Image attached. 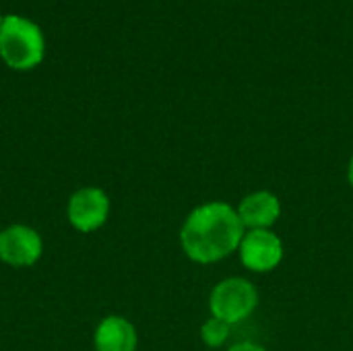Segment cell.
<instances>
[{
    "mask_svg": "<svg viewBox=\"0 0 353 351\" xmlns=\"http://www.w3.org/2000/svg\"><path fill=\"white\" fill-rule=\"evenodd\" d=\"M246 234L238 209L223 201H211L194 207L182 228L180 246L184 254L199 265H213L232 257Z\"/></svg>",
    "mask_w": 353,
    "mask_h": 351,
    "instance_id": "1",
    "label": "cell"
},
{
    "mask_svg": "<svg viewBox=\"0 0 353 351\" xmlns=\"http://www.w3.org/2000/svg\"><path fill=\"white\" fill-rule=\"evenodd\" d=\"M46 41L41 29L17 14H6L0 29V58L14 70H31L43 60Z\"/></svg>",
    "mask_w": 353,
    "mask_h": 351,
    "instance_id": "2",
    "label": "cell"
},
{
    "mask_svg": "<svg viewBox=\"0 0 353 351\" xmlns=\"http://www.w3.org/2000/svg\"><path fill=\"white\" fill-rule=\"evenodd\" d=\"M259 308V290L246 277L221 279L209 296V310L213 319L228 325H238L254 314Z\"/></svg>",
    "mask_w": 353,
    "mask_h": 351,
    "instance_id": "3",
    "label": "cell"
},
{
    "mask_svg": "<svg viewBox=\"0 0 353 351\" xmlns=\"http://www.w3.org/2000/svg\"><path fill=\"white\" fill-rule=\"evenodd\" d=\"M112 213L110 194L99 186L77 188L66 203V219L79 234H93L101 230Z\"/></svg>",
    "mask_w": 353,
    "mask_h": 351,
    "instance_id": "4",
    "label": "cell"
},
{
    "mask_svg": "<svg viewBox=\"0 0 353 351\" xmlns=\"http://www.w3.org/2000/svg\"><path fill=\"white\" fill-rule=\"evenodd\" d=\"M43 257L41 234L25 223H12L0 230V263L12 269L35 267Z\"/></svg>",
    "mask_w": 353,
    "mask_h": 351,
    "instance_id": "5",
    "label": "cell"
},
{
    "mask_svg": "<svg viewBox=\"0 0 353 351\" xmlns=\"http://www.w3.org/2000/svg\"><path fill=\"white\" fill-rule=\"evenodd\" d=\"M238 252L248 271L271 273L283 261V242L273 230H246Z\"/></svg>",
    "mask_w": 353,
    "mask_h": 351,
    "instance_id": "6",
    "label": "cell"
},
{
    "mask_svg": "<svg viewBox=\"0 0 353 351\" xmlns=\"http://www.w3.org/2000/svg\"><path fill=\"white\" fill-rule=\"evenodd\" d=\"M236 209L246 230H271L281 217V201L271 190H254L246 194Z\"/></svg>",
    "mask_w": 353,
    "mask_h": 351,
    "instance_id": "7",
    "label": "cell"
},
{
    "mask_svg": "<svg viewBox=\"0 0 353 351\" xmlns=\"http://www.w3.org/2000/svg\"><path fill=\"white\" fill-rule=\"evenodd\" d=\"M139 333L137 327L122 314L103 317L93 331L95 351H137Z\"/></svg>",
    "mask_w": 353,
    "mask_h": 351,
    "instance_id": "8",
    "label": "cell"
},
{
    "mask_svg": "<svg viewBox=\"0 0 353 351\" xmlns=\"http://www.w3.org/2000/svg\"><path fill=\"white\" fill-rule=\"evenodd\" d=\"M230 335H232V325H228V323H223L219 319H213V317L209 321H205L203 327H201V339L211 350L223 348L228 343Z\"/></svg>",
    "mask_w": 353,
    "mask_h": 351,
    "instance_id": "9",
    "label": "cell"
},
{
    "mask_svg": "<svg viewBox=\"0 0 353 351\" xmlns=\"http://www.w3.org/2000/svg\"><path fill=\"white\" fill-rule=\"evenodd\" d=\"M225 351H267L263 345H259V343H254V341H242V343H236V345H232L230 350Z\"/></svg>",
    "mask_w": 353,
    "mask_h": 351,
    "instance_id": "10",
    "label": "cell"
},
{
    "mask_svg": "<svg viewBox=\"0 0 353 351\" xmlns=\"http://www.w3.org/2000/svg\"><path fill=\"white\" fill-rule=\"evenodd\" d=\"M347 182H350V186L353 188V155L352 159H350V166H347Z\"/></svg>",
    "mask_w": 353,
    "mask_h": 351,
    "instance_id": "11",
    "label": "cell"
},
{
    "mask_svg": "<svg viewBox=\"0 0 353 351\" xmlns=\"http://www.w3.org/2000/svg\"><path fill=\"white\" fill-rule=\"evenodd\" d=\"M2 23H4V17H0V29H2Z\"/></svg>",
    "mask_w": 353,
    "mask_h": 351,
    "instance_id": "12",
    "label": "cell"
}]
</instances>
